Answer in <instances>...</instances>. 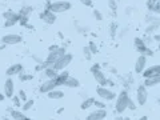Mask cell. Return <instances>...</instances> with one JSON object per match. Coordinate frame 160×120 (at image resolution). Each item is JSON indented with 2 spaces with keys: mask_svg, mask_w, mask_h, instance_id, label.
Here are the masks:
<instances>
[{
  "mask_svg": "<svg viewBox=\"0 0 160 120\" xmlns=\"http://www.w3.org/2000/svg\"><path fill=\"white\" fill-rule=\"evenodd\" d=\"M72 59H73V55L72 53H69V52H67L66 55H63V56H60L56 62L53 63V66H52V68L53 69H56V71H64L69 64H71V62H72Z\"/></svg>",
  "mask_w": 160,
  "mask_h": 120,
  "instance_id": "cell-3",
  "label": "cell"
},
{
  "mask_svg": "<svg viewBox=\"0 0 160 120\" xmlns=\"http://www.w3.org/2000/svg\"><path fill=\"white\" fill-rule=\"evenodd\" d=\"M33 12V8L31 6H24L22 7V9L19 11V15L20 16H26V18H29V15Z\"/></svg>",
  "mask_w": 160,
  "mask_h": 120,
  "instance_id": "cell-24",
  "label": "cell"
},
{
  "mask_svg": "<svg viewBox=\"0 0 160 120\" xmlns=\"http://www.w3.org/2000/svg\"><path fill=\"white\" fill-rule=\"evenodd\" d=\"M108 33H109V36H111L112 39L118 36V33H119V24H118L116 22H112L111 24H109V27H108Z\"/></svg>",
  "mask_w": 160,
  "mask_h": 120,
  "instance_id": "cell-20",
  "label": "cell"
},
{
  "mask_svg": "<svg viewBox=\"0 0 160 120\" xmlns=\"http://www.w3.org/2000/svg\"><path fill=\"white\" fill-rule=\"evenodd\" d=\"M79 2L86 7H92V0H79Z\"/></svg>",
  "mask_w": 160,
  "mask_h": 120,
  "instance_id": "cell-41",
  "label": "cell"
},
{
  "mask_svg": "<svg viewBox=\"0 0 160 120\" xmlns=\"http://www.w3.org/2000/svg\"><path fill=\"white\" fill-rule=\"evenodd\" d=\"M143 78L148 79V78H153V76H159L160 75V64H153V66H149L143 71Z\"/></svg>",
  "mask_w": 160,
  "mask_h": 120,
  "instance_id": "cell-11",
  "label": "cell"
},
{
  "mask_svg": "<svg viewBox=\"0 0 160 120\" xmlns=\"http://www.w3.org/2000/svg\"><path fill=\"white\" fill-rule=\"evenodd\" d=\"M160 84V75L159 76H153V78H148V79H144L143 82V86L147 87V88H152L155 86Z\"/></svg>",
  "mask_w": 160,
  "mask_h": 120,
  "instance_id": "cell-17",
  "label": "cell"
},
{
  "mask_svg": "<svg viewBox=\"0 0 160 120\" xmlns=\"http://www.w3.org/2000/svg\"><path fill=\"white\" fill-rule=\"evenodd\" d=\"M92 13H93V18L96 19V20H99V22H102L103 20V13L99 11V9H96V8H93V11H92Z\"/></svg>",
  "mask_w": 160,
  "mask_h": 120,
  "instance_id": "cell-36",
  "label": "cell"
},
{
  "mask_svg": "<svg viewBox=\"0 0 160 120\" xmlns=\"http://www.w3.org/2000/svg\"><path fill=\"white\" fill-rule=\"evenodd\" d=\"M19 79H20V82H29V80H32L33 79V76L31 73H26V72H22L19 75Z\"/></svg>",
  "mask_w": 160,
  "mask_h": 120,
  "instance_id": "cell-29",
  "label": "cell"
},
{
  "mask_svg": "<svg viewBox=\"0 0 160 120\" xmlns=\"http://www.w3.org/2000/svg\"><path fill=\"white\" fill-rule=\"evenodd\" d=\"M133 46H135V49L139 52V55H144V56H153V51L149 47L146 46L144 43V39L142 38H135L133 39Z\"/></svg>",
  "mask_w": 160,
  "mask_h": 120,
  "instance_id": "cell-4",
  "label": "cell"
},
{
  "mask_svg": "<svg viewBox=\"0 0 160 120\" xmlns=\"http://www.w3.org/2000/svg\"><path fill=\"white\" fill-rule=\"evenodd\" d=\"M147 56H144V55H139L136 62H135V66H133V71L135 73L138 75H142L143 71L147 68Z\"/></svg>",
  "mask_w": 160,
  "mask_h": 120,
  "instance_id": "cell-9",
  "label": "cell"
},
{
  "mask_svg": "<svg viewBox=\"0 0 160 120\" xmlns=\"http://www.w3.org/2000/svg\"><path fill=\"white\" fill-rule=\"evenodd\" d=\"M23 71H24V67L20 63H16V64H12L11 67L7 68L6 75H7V78H12V76H16V75L19 76Z\"/></svg>",
  "mask_w": 160,
  "mask_h": 120,
  "instance_id": "cell-14",
  "label": "cell"
},
{
  "mask_svg": "<svg viewBox=\"0 0 160 120\" xmlns=\"http://www.w3.org/2000/svg\"><path fill=\"white\" fill-rule=\"evenodd\" d=\"M39 18H40V20H42V22H44L46 24H48V26H51V24H55V23H56V20H58V16L51 11V9H48V8H44L43 12H40Z\"/></svg>",
  "mask_w": 160,
  "mask_h": 120,
  "instance_id": "cell-8",
  "label": "cell"
},
{
  "mask_svg": "<svg viewBox=\"0 0 160 120\" xmlns=\"http://www.w3.org/2000/svg\"><path fill=\"white\" fill-rule=\"evenodd\" d=\"M19 19H20V15L16 13L13 18H11V19H8V20L4 22V27H6V28H11L13 26H16V24H19Z\"/></svg>",
  "mask_w": 160,
  "mask_h": 120,
  "instance_id": "cell-22",
  "label": "cell"
},
{
  "mask_svg": "<svg viewBox=\"0 0 160 120\" xmlns=\"http://www.w3.org/2000/svg\"><path fill=\"white\" fill-rule=\"evenodd\" d=\"M11 99H12V103H13V106H15V107H22L23 102L20 100V98L18 96V95H13V96H12Z\"/></svg>",
  "mask_w": 160,
  "mask_h": 120,
  "instance_id": "cell-35",
  "label": "cell"
},
{
  "mask_svg": "<svg viewBox=\"0 0 160 120\" xmlns=\"http://www.w3.org/2000/svg\"><path fill=\"white\" fill-rule=\"evenodd\" d=\"M152 42H153L152 36H148V38H146V39H144V43H146V46H147V47H151Z\"/></svg>",
  "mask_w": 160,
  "mask_h": 120,
  "instance_id": "cell-42",
  "label": "cell"
},
{
  "mask_svg": "<svg viewBox=\"0 0 160 120\" xmlns=\"http://www.w3.org/2000/svg\"><path fill=\"white\" fill-rule=\"evenodd\" d=\"M96 93L100 98V100H104V102H112V100L116 99V92H113V89L108 88V87L98 86Z\"/></svg>",
  "mask_w": 160,
  "mask_h": 120,
  "instance_id": "cell-5",
  "label": "cell"
},
{
  "mask_svg": "<svg viewBox=\"0 0 160 120\" xmlns=\"http://www.w3.org/2000/svg\"><path fill=\"white\" fill-rule=\"evenodd\" d=\"M159 104H160V98H159Z\"/></svg>",
  "mask_w": 160,
  "mask_h": 120,
  "instance_id": "cell-56",
  "label": "cell"
},
{
  "mask_svg": "<svg viewBox=\"0 0 160 120\" xmlns=\"http://www.w3.org/2000/svg\"><path fill=\"white\" fill-rule=\"evenodd\" d=\"M88 48H89V51L92 52V55H96L99 52V48H98V44L93 42V40H91V42L88 43Z\"/></svg>",
  "mask_w": 160,
  "mask_h": 120,
  "instance_id": "cell-30",
  "label": "cell"
},
{
  "mask_svg": "<svg viewBox=\"0 0 160 120\" xmlns=\"http://www.w3.org/2000/svg\"><path fill=\"white\" fill-rule=\"evenodd\" d=\"M19 24L22 27H24V28H27L28 27V24H29V18H26V16H20V19H19Z\"/></svg>",
  "mask_w": 160,
  "mask_h": 120,
  "instance_id": "cell-34",
  "label": "cell"
},
{
  "mask_svg": "<svg viewBox=\"0 0 160 120\" xmlns=\"http://www.w3.org/2000/svg\"><path fill=\"white\" fill-rule=\"evenodd\" d=\"M158 48H159V51H160V42H159V46H158Z\"/></svg>",
  "mask_w": 160,
  "mask_h": 120,
  "instance_id": "cell-54",
  "label": "cell"
},
{
  "mask_svg": "<svg viewBox=\"0 0 160 120\" xmlns=\"http://www.w3.org/2000/svg\"><path fill=\"white\" fill-rule=\"evenodd\" d=\"M47 96L51 100H60V99L64 98V92L62 91V89H59V88H55V89H52L51 92L47 93Z\"/></svg>",
  "mask_w": 160,
  "mask_h": 120,
  "instance_id": "cell-18",
  "label": "cell"
},
{
  "mask_svg": "<svg viewBox=\"0 0 160 120\" xmlns=\"http://www.w3.org/2000/svg\"><path fill=\"white\" fill-rule=\"evenodd\" d=\"M18 96L20 98V100H22V102L24 103V102H26V100H28L27 99V93H26V91H23V89H20V91H19V93H18Z\"/></svg>",
  "mask_w": 160,
  "mask_h": 120,
  "instance_id": "cell-37",
  "label": "cell"
},
{
  "mask_svg": "<svg viewBox=\"0 0 160 120\" xmlns=\"http://www.w3.org/2000/svg\"><path fill=\"white\" fill-rule=\"evenodd\" d=\"M63 111H64V108H59V109H58V113H60V112H63Z\"/></svg>",
  "mask_w": 160,
  "mask_h": 120,
  "instance_id": "cell-50",
  "label": "cell"
},
{
  "mask_svg": "<svg viewBox=\"0 0 160 120\" xmlns=\"http://www.w3.org/2000/svg\"><path fill=\"white\" fill-rule=\"evenodd\" d=\"M76 31H78L79 33H86V32L89 31V29H88V27H80L79 24L76 23Z\"/></svg>",
  "mask_w": 160,
  "mask_h": 120,
  "instance_id": "cell-39",
  "label": "cell"
},
{
  "mask_svg": "<svg viewBox=\"0 0 160 120\" xmlns=\"http://www.w3.org/2000/svg\"><path fill=\"white\" fill-rule=\"evenodd\" d=\"M107 118V109H95V111H91L88 115L86 120H104Z\"/></svg>",
  "mask_w": 160,
  "mask_h": 120,
  "instance_id": "cell-12",
  "label": "cell"
},
{
  "mask_svg": "<svg viewBox=\"0 0 160 120\" xmlns=\"http://www.w3.org/2000/svg\"><path fill=\"white\" fill-rule=\"evenodd\" d=\"M15 15H16V12H13V11H11V9H8V11H4V12L2 13V16H3L4 20H8V19L13 18Z\"/></svg>",
  "mask_w": 160,
  "mask_h": 120,
  "instance_id": "cell-32",
  "label": "cell"
},
{
  "mask_svg": "<svg viewBox=\"0 0 160 120\" xmlns=\"http://www.w3.org/2000/svg\"><path fill=\"white\" fill-rule=\"evenodd\" d=\"M127 109H131V111H135V109H136V103H135L131 98H129V100H128V107H127Z\"/></svg>",
  "mask_w": 160,
  "mask_h": 120,
  "instance_id": "cell-38",
  "label": "cell"
},
{
  "mask_svg": "<svg viewBox=\"0 0 160 120\" xmlns=\"http://www.w3.org/2000/svg\"><path fill=\"white\" fill-rule=\"evenodd\" d=\"M93 102H95V99L93 98H91V96H88V98H86L82 102V104H80V108L83 109V111H86V109H89L91 107H93Z\"/></svg>",
  "mask_w": 160,
  "mask_h": 120,
  "instance_id": "cell-21",
  "label": "cell"
},
{
  "mask_svg": "<svg viewBox=\"0 0 160 120\" xmlns=\"http://www.w3.org/2000/svg\"><path fill=\"white\" fill-rule=\"evenodd\" d=\"M92 75H93L95 82L98 83V86L107 87V76H106V73H104L102 69H99V71H95Z\"/></svg>",
  "mask_w": 160,
  "mask_h": 120,
  "instance_id": "cell-15",
  "label": "cell"
},
{
  "mask_svg": "<svg viewBox=\"0 0 160 120\" xmlns=\"http://www.w3.org/2000/svg\"><path fill=\"white\" fill-rule=\"evenodd\" d=\"M93 107L98 109H107V103H104V100H96L93 102Z\"/></svg>",
  "mask_w": 160,
  "mask_h": 120,
  "instance_id": "cell-28",
  "label": "cell"
},
{
  "mask_svg": "<svg viewBox=\"0 0 160 120\" xmlns=\"http://www.w3.org/2000/svg\"><path fill=\"white\" fill-rule=\"evenodd\" d=\"M0 42H2L4 46H16V44H20L23 42V38H22V35H19V33H7V35H4V36H2Z\"/></svg>",
  "mask_w": 160,
  "mask_h": 120,
  "instance_id": "cell-6",
  "label": "cell"
},
{
  "mask_svg": "<svg viewBox=\"0 0 160 120\" xmlns=\"http://www.w3.org/2000/svg\"><path fill=\"white\" fill-rule=\"evenodd\" d=\"M22 120H32V119H29V118H27V116H26V118H24V119H22Z\"/></svg>",
  "mask_w": 160,
  "mask_h": 120,
  "instance_id": "cell-52",
  "label": "cell"
},
{
  "mask_svg": "<svg viewBox=\"0 0 160 120\" xmlns=\"http://www.w3.org/2000/svg\"><path fill=\"white\" fill-rule=\"evenodd\" d=\"M155 2H160V0H155Z\"/></svg>",
  "mask_w": 160,
  "mask_h": 120,
  "instance_id": "cell-55",
  "label": "cell"
},
{
  "mask_svg": "<svg viewBox=\"0 0 160 120\" xmlns=\"http://www.w3.org/2000/svg\"><path fill=\"white\" fill-rule=\"evenodd\" d=\"M15 2H19V0H15Z\"/></svg>",
  "mask_w": 160,
  "mask_h": 120,
  "instance_id": "cell-57",
  "label": "cell"
},
{
  "mask_svg": "<svg viewBox=\"0 0 160 120\" xmlns=\"http://www.w3.org/2000/svg\"><path fill=\"white\" fill-rule=\"evenodd\" d=\"M43 73H44V76H46L47 79H55L58 76L59 71H56V69H53V68H46L43 71Z\"/></svg>",
  "mask_w": 160,
  "mask_h": 120,
  "instance_id": "cell-23",
  "label": "cell"
},
{
  "mask_svg": "<svg viewBox=\"0 0 160 120\" xmlns=\"http://www.w3.org/2000/svg\"><path fill=\"white\" fill-rule=\"evenodd\" d=\"M4 99H6V96H4V93H3V92H0V103H2Z\"/></svg>",
  "mask_w": 160,
  "mask_h": 120,
  "instance_id": "cell-47",
  "label": "cell"
},
{
  "mask_svg": "<svg viewBox=\"0 0 160 120\" xmlns=\"http://www.w3.org/2000/svg\"><path fill=\"white\" fill-rule=\"evenodd\" d=\"M55 88H58L56 83H55V79H47L46 82H43L42 84H40L39 92L40 93H48V92H51L52 89H55Z\"/></svg>",
  "mask_w": 160,
  "mask_h": 120,
  "instance_id": "cell-10",
  "label": "cell"
},
{
  "mask_svg": "<svg viewBox=\"0 0 160 120\" xmlns=\"http://www.w3.org/2000/svg\"><path fill=\"white\" fill-rule=\"evenodd\" d=\"M132 12V8L129 7V8H126V13H131Z\"/></svg>",
  "mask_w": 160,
  "mask_h": 120,
  "instance_id": "cell-49",
  "label": "cell"
},
{
  "mask_svg": "<svg viewBox=\"0 0 160 120\" xmlns=\"http://www.w3.org/2000/svg\"><path fill=\"white\" fill-rule=\"evenodd\" d=\"M32 59H35V62H36L38 64H43V62H44V60H43L42 58L36 56V55H32Z\"/></svg>",
  "mask_w": 160,
  "mask_h": 120,
  "instance_id": "cell-43",
  "label": "cell"
},
{
  "mask_svg": "<svg viewBox=\"0 0 160 120\" xmlns=\"http://www.w3.org/2000/svg\"><path fill=\"white\" fill-rule=\"evenodd\" d=\"M83 55H84V58H86V60H91L92 59V52L89 51V48H88V46L87 47H83Z\"/></svg>",
  "mask_w": 160,
  "mask_h": 120,
  "instance_id": "cell-33",
  "label": "cell"
},
{
  "mask_svg": "<svg viewBox=\"0 0 160 120\" xmlns=\"http://www.w3.org/2000/svg\"><path fill=\"white\" fill-rule=\"evenodd\" d=\"M67 88H79L80 87V82H79V79L78 78H75V76H69L67 79V82L66 84H64Z\"/></svg>",
  "mask_w": 160,
  "mask_h": 120,
  "instance_id": "cell-19",
  "label": "cell"
},
{
  "mask_svg": "<svg viewBox=\"0 0 160 120\" xmlns=\"http://www.w3.org/2000/svg\"><path fill=\"white\" fill-rule=\"evenodd\" d=\"M128 100H129V93L127 89H123L120 91L119 95L115 99V111L118 113H124L127 111L128 107Z\"/></svg>",
  "mask_w": 160,
  "mask_h": 120,
  "instance_id": "cell-1",
  "label": "cell"
},
{
  "mask_svg": "<svg viewBox=\"0 0 160 120\" xmlns=\"http://www.w3.org/2000/svg\"><path fill=\"white\" fill-rule=\"evenodd\" d=\"M138 120H148V116H146V115H144V116H140Z\"/></svg>",
  "mask_w": 160,
  "mask_h": 120,
  "instance_id": "cell-48",
  "label": "cell"
},
{
  "mask_svg": "<svg viewBox=\"0 0 160 120\" xmlns=\"http://www.w3.org/2000/svg\"><path fill=\"white\" fill-rule=\"evenodd\" d=\"M123 120H131V119H129L128 116H126V118H123Z\"/></svg>",
  "mask_w": 160,
  "mask_h": 120,
  "instance_id": "cell-51",
  "label": "cell"
},
{
  "mask_svg": "<svg viewBox=\"0 0 160 120\" xmlns=\"http://www.w3.org/2000/svg\"><path fill=\"white\" fill-rule=\"evenodd\" d=\"M13 95H15V83L12 78H7L6 83H4V96L11 99Z\"/></svg>",
  "mask_w": 160,
  "mask_h": 120,
  "instance_id": "cell-13",
  "label": "cell"
},
{
  "mask_svg": "<svg viewBox=\"0 0 160 120\" xmlns=\"http://www.w3.org/2000/svg\"><path fill=\"white\" fill-rule=\"evenodd\" d=\"M152 39H153V42H156V43H159V42H160V33H153V36H152Z\"/></svg>",
  "mask_w": 160,
  "mask_h": 120,
  "instance_id": "cell-45",
  "label": "cell"
},
{
  "mask_svg": "<svg viewBox=\"0 0 160 120\" xmlns=\"http://www.w3.org/2000/svg\"><path fill=\"white\" fill-rule=\"evenodd\" d=\"M148 100V88L144 87L143 84H139L136 88V104L139 106H144Z\"/></svg>",
  "mask_w": 160,
  "mask_h": 120,
  "instance_id": "cell-7",
  "label": "cell"
},
{
  "mask_svg": "<svg viewBox=\"0 0 160 120\" xmlns=\"http://www.w3.org/2000/svg\"><path fill=\"white\" fill-rule=\"evenodd\" d=\"M44 2H46V8H48V7H49V4H51L53 0H44Z\"/></svg>",
  "mask_w": 160,
  "mask_h": 120,
  "instance_id": "cell-46",
  "label": "cell"
},
{
  "mask_svg": "<svg viewBox=\"0 0 160 120\" xmlns=\"http://www.w3.org/2000/svg\"><path fill=\"white\" fill-rule=\"evenodd\" d=\"M58 48H59L58 44H52V46H49V47H48V52H53V51H56Z\"/></svg>",
  "mask_w": 160,
  "mask_h": 120,
  "instance_id": "cell-44",
  "label": "cell"
},
{
  "mask_svg": "<svg viewBox=\"0 0 160 120\" xmlns=\"http://www.w3.org/2000/svg\"><path fill=\"white\" fill-rule=\"evenodd\" d=\"M107 3H108L109 9H111L113 13L118 11V2H116V0H107Z\"/></svg>",
  "mask_w": 160,
  "mask_h": 120,
  "instance_id": "cell-31",
  "label": "cell"
},
{
  "mask_svg": "<svg viewBox=\"0 0 160 120\" xmlns=\"http://www.w3.org/2000/svg\"><path fill=\"white\" fill-rule=\"evenodd\" d=\"M99 69H102V66H100L99 63L92 64V67H91V73H93L95 71H99Z\"/></svg>",
  "mask_w": 160,
  "mask_h": 120,
  "instance_id": "cell-40",
  "label": "cell"
},
{
  "mask_svg": "<svg viewBox=\"0 0 160 120\" xmlns=\"http://www.w3.org/2000/svg\"><path fill=\"white\" fill-rule=\"evenodd\" d=\"M160 27L158 26V24H153V23H149L148 26H147V28H146V33H148V35H152V33H155L158 31Z\"/></svg>",
  "mask_w": 160,
  "mask_h": 120,
  "instance_id": "cell-26",
  "label": "cell"
},
{
  "mask_svg": "<svg viewBox=\"0 0 160 120\" xmlns=\"http://www.w3.org/2000/svg\"><path fill=\"white\" fill-rule=\"evenodd\" d=\"M69 78V72L68 71H60L58 73V76L55 78V83H56V87H63L64 84H66L67 79Z\"/></svg>",
  "mask_w": 160,
  "mask_h": 120,
  "instance_id": "cell-16",
  "label": "cell"
},
{
  "mask_svg": "<svg viewBox=\"0 0 160 120\" xmlns=\"http://www.w3.org/2000/svg\"><path fill=\"white\" fill-rule=\"evenodd\" d=\"M3 120H11V119H8V118H4Z\"/></svg>",
  "mask_w": 160,
  "mask_h": 120,
  "instance_id": "cell-53",
  "label": "cell"
},
{
  "mask_svg": "<svg viewBox=\"0 0 160 120\" xmlns=\"http://www.w3.org/2000/svg\"><path fill=\"white\" fill-rule=\"evenodd\" d=\"M11 118L15 120H22L26 118V115L22 113V111H18V109H11Z\"/></svg>",
  "mask_w": 160,
  "mask_h": 120,
  "instance_id": "cell-25",
  "label": "cell"
},
{
  "mask_svg": "<svg viewBox=\"0 0 160 120\" xmlns=\"http://www.w3.org/2000/svg\"><path fill=\"white\" fill-rule=\"evenodd\" d=\"M33 104H35V102L33 100H26L23 104H22V109H23V112H27V111H29L32 107H33Z\"/></svg>",
  "mask_w": 160,
  "mask_h": 120,
  "instance_id": "cell-27",
  "label": "cell"
},
{
  "mask_svg": "<svg viewBox=\"0 0 160 120\" xmlns=\"http://www.w3.org/2000/svg\"><path fill=\"white\" fill-rule=\"evenodd\" d=\"M71 8H72V3L68 2V0H56V2H52L48 7V9H51L55 15L64 13V12L69 11Z\"/></svg>",
  "mask_w": 160,
  "mask_h": 120,
  "instance_id": "cell-2",
  "label": "cell"
}]
</instances>
